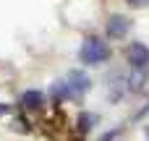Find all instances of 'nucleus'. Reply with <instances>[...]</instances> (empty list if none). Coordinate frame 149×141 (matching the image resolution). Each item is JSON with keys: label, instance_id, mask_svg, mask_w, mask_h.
<instances>
[{"label": "nucleus", "instance_id": "nucleus-1", "mask_svg": "<svg viewBox=\"0 0 149 141\" xmlns=\"http://www.w3.org/2000/svg\"><path fill=\"white\" fill-rule=\"evenodd\" d=\"M79 58H81L84 65H100V63H105V60L110 58V47H107L105 42H100L97 37H89V39L81 44Z\"/></svg>", "mask_w": 149, "mask_h": 141}, {"label": "nucleus", "instance_id": "nucleus-2", "mask_svg": "<svg viewBox=\"0 0 149 141\" xmlns=\"http://www.w3.org/2000/svg\"><path fill=\"white\" fill-rule=\"evenodd\" d=\"M65 84H68V89H71V99H79V97L86 94L89 86H92V81H89V76H86L84 71H71Z\"/></svg>", "mask_w": 149, "mask_h": 141}, {"label": "nucleus", "instance_id": "nucleus-3", "mask_svg": "<svg viewBox=\"0 0 149 141\" xmlns=\"http://www.w3.org/2000/svg\"><path fill=\"white\" fill-rule=\"evenodd\" d=\"M126 58H128V63H131L134 68H149V47L139 44V42H134V44L128 47Z\"/></svg>", "mask_w": 149, "mask_h": 141}, {"label": "nucleus", "instance_id": "nucleus-4", "mask_svg": "<svg viewBox=\"0 0 149 141\" xmlns=\"http://www.w3.org/2000/svg\"><path fill=\"white\" fill-rule=\"evenodd\" d=\"M128 29H131V21H128L126 16H110V21H107V34H110L113 39H123V37L128 34Z\"/></svg>", "mask_w": 149, "mask_h": 141}, {"label": "nucleus", "instance_id": "nucleus-5", "mask_svg": "<svg viewBox=\"0 0 149 141\" xmlns=\"http://www.w3.org/2000/svg\"><path fill=\"white\" fill-rule=\"evenodd\" d=\"M21 107H26V110H39V107H45V94H42L39 89L24 92V94H21Z\"/></svg>", "mask_w": 149, "mask_h": 141}, {"label": "nucleus", "instance_id": "nucleus-6", "mask_svg": "<svg viewBox=\"0 0 149 141\" xmlns=\"http://www.w3.org/2000/svg\"><path fill=\"white\" fill-rule=\"evenodd\" d=\"M147 76H149V68H134V76L128 78V89H131V92H141Z\"/></svg>", "mask_w": 149, "mask_h": 141}, {"label": "nucleus", "instance_id": "nucleus-7", "mask_svg": "<svg viewBox=\"0 0 149 141\" xmlns=\"http://www.w3.org/2000/svg\"><path fill=\"white\" fill-rule=\"evenodd\" d=\"M50 97H52V102L71 99V89H68V84H65V81H55V84L50 86Z\"/></svg>", "mask_w": 149, "mask_h": 141}, {"label": "nucleus", "instance_id": "nucleus-8", "mask_svg": "<svg viewBox=\"0 0 149 141\" xmlns=\"http://www.w3.org/2000/svg\"><path fill=\"white\" fill-rule=\"evenodd\" d=\"M110 81H113V84H110V94H107V97H110V102H118V99L123 97V84H126V78H123L120 73H115Z\"/></svg>", "mask_w": 149, "mask_h": 141}, {"label": "nucleus", "instance_id": "nucleus-9", "mask_svg": "<svg viewBox=\"0 0 149 141\" xmlns=\"http://www.w3.org/2000/svg\"><path fill=\"white\" fill-rule=\"evenodd\" d=\"M94 123H97V115H94V113H81V115H79V128H81V131H89Z\"/></svg>", "mask_w": 149, "mask_h": 141}, {"label": "nucleus", "instance_id": "nucleus-10", "mask_svg": "<svg viewBox=\"0 0 149 141\" xmlns=\"http://www.w3.org/2000/svg\"><path fill=\"white\" fill-rule=\"evenodd\" d=\"M13 128H16L18 133H29V128H26V120H24V118H16V120H13Z\"/></svg>", "mask_w": 149, "mask_h": 141}, {"label": "nucleus", "instance_id": "nucleus-11", "mask_svg": "<svg viewBox=\"0 0 149 141\" xmlns=\"http://www.w3.org/2000/svg\"><path fill=\"white\" fill-rule=\"evenodd\" d=\"M115 136H118V131H110V133H105L100 141H115Z\"/></svg>", "mask_w": 149, "mask_h": 141}, {"label": "nucleus", "instance_id": "nucleus-12", "mask_svg": "<svg viewBox=\"0 0 149 141\" xmlns=\"http://www.w3.org/2000/svg\"><path fill=\"white\" fill-rule=\"evenodd\" d=\"M128 3H131V5H136V8H141V5H147L149 0H128Z\"/></svg>", "mask_w": 149, "mask_h": 141}, {"label": "nucleus", "instance_id": "nucleus-13", "mask_svg": "<svg viewBox=\"0 0 149 141\" xmlns=\"http://www.w3.org/2000/svg\"><path fill=\"white\" fill-rule=\"evenodd\" d=\"M5 113H10V105H3L0 102V115H5Z\"/></svg>", "mask_w": 149, "mask_h": 141}, {"label": "nucleus", "instance_id": "nucleus-14", "mask_svg": "<svg viewBox=\"0 0 149 141\" xmlns=\"http://www.w3.org/2000/svg\"><path fill=\"white\" fill-rule=\"evenodd\" d=\"M144 133H147V139H149V126H147V131H144Z\"/></svg>", "mask_w": 149, "mask_h": 141}]
</instances>
